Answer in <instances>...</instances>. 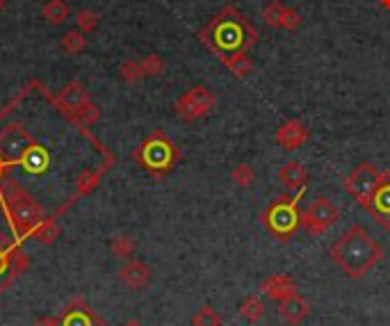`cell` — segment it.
<instances>
[{
  "mask_svg": "<svg viewBox=\"0 0 390 326\" xmlns=\"http://www.w3.org/2000/svg\"><path fill=\"white\" fill-rule=\"evenodd\" d=\"M199 39L221 60L236 53H247L258 41V30L249 23L238 7H224L199 32Z\"/></svg>",
  "mask_w": 390,
  "mask_h": 326,
  "instance_id": "cell-1",
  "label": "cell"
},
{
  "mask_svg": "<svg viewBox=\"0 0 390 326\" xmlns=\"http://www.w3.org/2000/svg\"><path fill=\"white\" fill-rule=\"evenodd\" d=\"M331 261L349 278H363L384 261V246L363 226H349L333 242Z\"/></svg>",
  "mask_w": 390,
  "mask_h": 326,
  "instance_id": "cell-2",
  "label": "cell"
},
{
  "mask_svg": "<svg viewBox=\"0 0 390 326\" xmlns=\"http://www.w3.org/2000/svg\"><path fill=\"white\" fill-rule=\"evenodd\" d=\"M135 160L153 178H164L176 167V162L181 160V151L176 149V144L162 130H153L135 151Z\"/></svg>",
  "mask_w": 390,
  "mask_h": 326,
  "instance_id": "cell-3",
  "label": "cell"
},
{
  "mask_svg": "<svg viewBox=\"0 0 390 326\" xmlns=\"http://www.w3.org/2000/svg\"><path fill=\"white\" fill-rule=\"evenodd\" d=\"M304 192H297L295 196L283 194L276 196L267 210L263 212V226L270 231L276 240H290L302 226V212H299V196Z\"/></svg>",
  "mask_w": 390,
  "mask_h": 326,
  "instance_id": "cell-4",
  "label": "cell"
},
{
  "mask_svg": "<svg viewBox=\"0 0 390 326\" xmlns=\"http://www.w3.org/2000/svg\"><path fill=\"white\" fill-rule=\"evenodd\" d=\"M3 206L9 221L16 233L28 235L37 228V224L43 219L41 217V208L35 199H32L28 192H23L19 185H14L12 181H5L3 187Z\"/></svg>",
  "mask_w": 390,
  "mask_h": 326,
  "instance_id": "cell-5",
  "label": "cell"
},
{
  "mask_svg": "<svg viewBox=\"0 0 390 326\" xmlns=\"http://www.w3.org/2000/svg\"><path fill=\"white\" fill-rule=\"evenodd\" d=\"M379 178H381V172H379L372 162H361L354 172L347 174V178L342 181V187L356 204H359L363 210H367L370 208L374 189L379 185Z\"/></svg>",
  "mask_w": 390,
  "mask_h": 326,
  "instance_id": "cell-6",
  "label": "cell"
},
{
  "mask_svg": "<svg viewBox=\"0 0 390 326\" xmlns=\"http://www.w3.org/2000/svg\"><path fill=\"white\" fill-rule=\"evenodd\" d=\"M340 219V210L329 196H317L310 201L308 208L302 212V228L310 235V238H320L325 235L333 224Z\"/></svg>",
  "mask_w": 390,
  "mask_h": 326,
  "instance_id": "cell-7",
  "label": "cell"
},
{
  "mask_svg": "<svg viewBox=\"0 0 390 326\" xmlns=\"http://www.w3.org/2000/svg\"><path fill=\"white\" fill-rule=\"evenodd\" d=\"M217 105V96L213 89H208L206 85H194L176 100V115L183 121H196L208 117L210 112Z\"/></svg>",
  "mask_w": 390,
  "mask_h": 326,
  "instance_id": "cell-8",
  "label": "cell"
},
{
  "mask_svg": "<svg viewBox=\"0 0 390 326\" xmlns=\"http://www.w3.org/2000/svg\"><path fill=\"white\" fill-rule=\"evenodd\" d=\"M367 212H370L379 226L390 231V172H381V178H379V185L372 194Z\"/></svg>",
  "mask_w": 390,
  "mask_h": 326,
  "instance_id": "cell-9",
  "label": "cell"
},
{
  "mask_svg": "<svg viewBox=\"0 0 390 326\" xmlns=\"http://www.w3.org/2000/svg\"><path fill=\"white\" fill-rule=\"evenodd\" d=\"M274 140L278 146H283L285 151H297L310 140V130L306 128V123H302L299 119H288L276 128Z\"/></svg>",
  "mask_w": 390,
  "mask_h": 326,
  "instance_id": "cell-10",
  "label": "cell"
},
{
  "mask_svg": "<svg viewBox=\"0 0 390 326\" xmlns=\"http://www.w3.org/2000/svg\"><path fill=\"white\" fill-rule=\"evenodd\" d=\"M310 301L306 297H302L297 292V295L292 297H288L283 301H278L276 303V312H278V317H281L285 324L290 326H299V324H304L308 317H310Z\"/></svg>",
  "mask_w": 390,
  "mask_h": 326,
  "instance_id": "cell-11",
  "label": "cell"
},
{
  "mask_svg": "<svg viewBox=\"0 0 390 326\" xmlns=\"http://www.w3.org/2000/svg\"><path fill=\"white\" fill-rule=\"evenodd\" d=\"M119 278L126 288L142 290V288H147L149 280H151V267L147 263L132 261L130 258V261H126V265L119 269Z\"/></svg>",
  "mask_w": 390,
  "mask_h": 326,
  "instance_id": "cell-12",
  "label": "cell"
},
{
  "mask_svg": "<svg viewBox=\"0 0 390 326\" xmlns=\"http://www.w3.org/2000/svg\"><path fill=\"white\" fill-rule=\"evenodd\" d=\"M260 292H263L265 297H270V299H274L278 303V301H283L288 297L297 295L299 290L295 285V280L290 278L288 274H274V276L263 280V283H260Z\"/></svg>",
  "mask_w": 390,
  "mask_h": 326,
  "instance_id": "cell-13",
  "label": "cell"
},
{
  "mask_svg": "<svg viewBox=\"0 0 390 326\" xmlns=\"http://www.w3.org/2000/svg\"><path fill=\"white\" fill-rule=\"evenodd\" d=\"M278 181H281L290 192H306L308 172L299 160H290L278 169Z\"/></svg>",
  "mask_w": 390,
  "mask_h": 326,
  "instance_id": "cell-14",
  "label": "cell"
},
{
  "mask_svg": "<svg viewBox=\"0 0 390 326\" xmlns=\"http://www.w3.org/2000/svg\"><path fill=\"white\" fill-rule=\"evenodd\" d=\"M55 100H58V105L69 112V115H78L87 103H92V100H89V94L85 92V87L78 85V83L66 85Z\"/></svg>",
  "mask_w": 390,
  "mask_h": 326,
  "instance_id": "cell-15",
  "label": "cell"
},
{
  "mask_svg": "<svg viewBox=\"0 0 390 326\" xmlns=\"http://www.w3.org/2000/svg\"><path fill=\"white\" fill-rule=\"evenodd\" d=\"M19 164L23 167L26 172H30V174H41L48 167V153L43 151L39 144L32 142L28 149L23 151V155L19 157Z\"/></svg>",
  "mask_w": 390,
  "mask_h": 326,
  "instance_id": "cell-16",
  "label": "cell"
},
{
  "mask_svg": "<svg viewBox=\"0 0 390 326\" xmlns=\"http://www.w3.org/2000/svg\"><path fill=\"white\" fill-rule=\"evenodd\" d=\"M226 69L236 75V78H247L253 69V62L247 53H236V55H228V58H221Z\"/></svg>",
  "mask_w": 390,
  "mask_h": 326,
  "instance_id": "cell-17",
  "label": "cell"
},
{
  "mask_svg": "<svg viewBox=\"0 0 390 326\" xmlns=\"http://www.w3.org/2000/svg\"><path fill=\"white\" fill-rule=\"evenodd\" d=\"M43 19L48 21L51 26H62L66 19H69V5L64 0H48L41 9Z\"/></svg>",
  "mask_w": 390,
  "mask_h": 326,
  "instance_id": "cell-18",
  "label": "cell"
},
{
  "mask_svg": "<svg viewBox=\"0 0 390 326\" xmlns=\"http://www.w3.org/2000/svg\"><path fill=\"white\" fill-rule=\"evenodd\" d=\"M135 240L128 238V235H115L112 242H110V251L119 261H130L132 253H135Z\"/></svg>",
  "mask_w": 390,
  "mask_h": 326,
  "instance_id": "cell-19",
  "label": "cell"
},
{
  "mask_svg": "<svg viewBox=\"0 0 390 326\" xmlns=\"http://www.w3.org/2000/svg\"><path fill=\"white\" fill-rule=\"evenodd\" d=\"M240 315L249 324H255L258 320H263L265 315V303L258 299V297H247L242 303H240Z\"/></svg>",
  "mask_w": 390,
  "mask_h": 326,
  "instance_id": "cell-20",
  "label": "cell"
},
{
  "mask_svg": "<svg viewBox=\"0 0 390 326\" xmlns=\"http://www.w3.org/2000/svg\"><path fill=\"white\" fill-rule=\"evenodd\" d=\"M62 51L66 55H78V53H83L85 46H87V37H85V32L80 30H69L66 35L62 37Z\"/></svg>",
  "mask_w": 390,
  "mask_h": 326,
  "instance_id": "cell-21",
  "label": "cell"
},
{
  "mask_svg": "<svg viewBox=\"0 0 390 326\" xmlns=\"http://www.w3.org/2000/svg\"><path fill=\"white\" fill-rule=\"evenodd\" d=\"M283 12H285V5L281 3V0H270V3L265 5L263 9V19L265 23L270 28H276L281 30V19H283Z\"/></svg>",
  "mask_w": 390,
  "mask_h": 326,
  "instance_id": "cell-22",
  "label": "cell"
},
{
  "mask_svg": "<svg viewBox=\"0 0 390 326\" xmlns=\"http://www.w3.org/2000/svg\"><path fill=\"white\" fill-rule=\"evenodd\" d=\"M32 233H35V238H37L39 242L51 244V242H55V238L60 235V228H58V224H55L53 219H41V221L37 224V228L32 231Z\"/></svg>",
  "mask_w": 390,
  "mask_h": 326,
  "instance_id": "cell-23",
  "label": "cell"
},
{
  "mask_svg": "<svg viewBox=\"0 0 390 326\" xmlns=\"http://www.w3.org/2000/svg\"><path fill=\"white\" fill-rule=\"evenodd\" d=\"M192 326H221V317L213 306H204L194 312Z\"/></svg>",
  "mask_w": 390,
  "mask_h": 326,
  "instance_id": "cell-24",
  "label": "cell"
},
{
  "mask_svg": "<svg viewBox=\"0 0 390 326\" xmlns=\"http://www.w3.org/2000/svg\"><path fill=\"white\" fill-rule=\"evenodd\" d=\"M119 78L124 83H139L144 78V69H142V62L135 60H128L119 66Z\"/></svg>",
  "mask_w": 390,
  "mask_h": 326,
  "instance_id": "cell-25",
  "label": "cell"
},
{
  "mask_svg": "<svg viewBox=\"0 0 390 326\" xmlns=\"http://www.w3.org/2000/svg\"><path fill=\"white\" fill-rule=\"evenodd\" d=\"M231 178H233V183H236L238 187H251L253 181H255V172H253L251 164L242 162V164L236 167V169H233Z\"/></svg>",
  "mask_w": 390,
  "mask_h": 326,
  "instance_id": "cell-26",
  "label": "cell"
},
{
  "mask_svg": "<svg viewBox=\"0 0 390 326\" xmlns=\"http://www.w3.org/2000/svg\"><path fill=\"white\" fill-rule=\"evenodd\" d=\"M75 23H78V30L85 32V35H89V32H94V30L98 28V14H96V12H87V9H83V12H78Z\"/></svg>",
  "mask_w": 390,
  "mask_h": 326,
  "instance_id": "cell-27",
  "label": "cell"
},
{
  "mask_svg": "<svg viewBox=\"0 0 390 326\" xmlns=\"http://www.w3.org/2000/svg\"><path fill=\"white\" fill-rule=\"evenodd\" d=\"M142 69H144V75H160L164 71V60L160 55L151 53L142 60Z\"/></svg>",
  "mask_w": 390,
  "mask_h": 326,
  "instance_id": "cell-28",
  "label": "cell"
},
{
  "mask_svg": "<svg viewBox=\"0 0 390 326\" xmlns=\"http://www.w3.org/2000/svg\"><path fill=\"white\" fill-rule=\"evenodd\" d=\"M299 23H302V14H299L295 7H285L283 19H281V30L292 32V30L299 28Z\"/></svg>",
  "mask_w": 390,
  "mask_h": 326,
  "instance_id": "cell-29",
  "label": "cell"
},
{
  "mask_svg": "<svg viewBox=\"0 0 390 326\" xmlns=\"http://www.w3.org/2000/svg\"><path fill=\"white\" fill-rule=\"evenodd\" d=\"M98 178L101 174H94V172H85L80 178H78V194H87L98 185Z\"/></svg>",
  "mask_w": 390,
  "mask_h": 326,
  "instance_id": "cell-30",
  "label": "cell"
},
{
  "mask_svg": "<svg viewBox=\"0 0 390 326\" xmlns=\"http://www.w3.org/2000/svg\"><path fill=\"white\" fill-rule=\"evenodd\" d=\"M78 121L80 123H85V126H92V123H96L98 121V117H101V112H98V107L94 105V103H87L78 115H73Z\"/></svg>",
  "mask_w": 390,
  "mask_h": 326,
  "instance_id": "cell-31",
  "label": "cell"
},
{
  "mask_svg": "<svg viewBox=\"0 0 390 326\" xmlns=\"http://www.w3.org/2000/svg\"><path fill=\"white\" fill-rule=\"evenodd\" d=\"M37 326H60V322L53 317H43L41 322H37Z\"/></svg>",
  "mask_w": 390,
  "mask_h": 326,
  "instance_id": "cell-32",
  "label": "cell"
},
{
  "mask_svg": "<svg viewBox=\"0 0 390 326\" xmlns=\"http://www.w3.org/2000/svg\"><path fill=\"white\" fill-rule=\"evenodd\" d=\"M0 242H3V240H0ZM5 267H7V253H5L3 246H0V272H3Z\"/></svg>",
  "mask_w": 390,
  "mask_h": 326,
  "instance_id": "cell-33",
  "label": "cell"
},
{
  "mask_svg": "<svg viewBox=\"0 0 390 326\" xmlns=\"http://www.w3.org/2000/svg\"><path fill=\"white\" fill-rule=\"evenodd\" d=\"M7 167H9V162L5 160L3 155H0V178H3V174H5V169H7Z\"/></svg>",
  "mask_w": 390,
  "mask_h": 326,
  "instance_id": "cell-34",
  "label": "cell"
},
{
  "mask_svg": "<svg viewBox=\"0 0 390 326\" xmlns=\"http://www.w3.org/2000/svg\"><path fill=\"white\" fill-rule=\"evenodd\" d=\"M121 326H142V322H137V320H128L126 324H121Z\"/></svg>",
  "mask_w": 390,
  "mask_h": 326,
  "instance_id": "cell-35",
  "label": "cell"
},
{
  "mask_svg": "<svg viewBox=\"0 0 390 326\" xmlns=\"http://www.w3.org/2000/svg\"><path fill=\"white\" fill-rule=\"evenodd\" d=\"M381 5H384L386 9H390V0H381Z\"/></svg>",
  "mask_w": 390,
  "mask_h": 326,
  "instance_id": "cell-36",
  "label": "cell"
},
{
  "mask_svg": "<svg viewBox=\"0 0 390 326\" xmlns=\"http://www.w3.org/2000/svg\"><path fill=\"white\" fill-rule=\"evenodd\" d=\"M3 9H5V0H0V12H3Z\"/></svg>",
  "mask_w": 390,
  "mask_h": 326,
  "instance_id": "cell-37",
  "label": "cell"
}]
</instances>
